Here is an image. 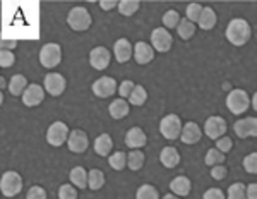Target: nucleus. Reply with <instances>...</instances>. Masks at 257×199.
<instances>
[{
	"label": "nucleus",
	"mask_w": 257,
	"mask_h": 199,
	"mask_svg": "<svg viewBox=\"0 0 257 199\" xmlns=\"http://www.w3.org/2000/svg\"><path fill=\"white\" fill-rule=\"evenodd\" d=\"M91 23H93V19H91V14L89 11L86 9V7H74V9L69 11L67 14V24L70 26V30L74 31H86L89 30Z\"/></svg>",
	"instance_id": "2"
},
{
	"label": "nucleus",
	"mask_w": 257,
	"mask_h": 199,
	"mask_svg": "<svg viewBox=\"0 0 257 199\" xmlns=\"http://www.w3.org/2000/svg\"><path fill=\"white\" fill-rule=\"evenodd\" d=\"M243 168L248 173H257V153H250L243 158Z\"/></svg>",
	"instance_id": "40"
},
{
	"label": "nucleus",
	"mask_w": 257,
	"mask_h": 199,
	"mask_svg": "<svg viewBox=\"0 0 257 199\" xmlns=\"http://www.w3.org/2000/svg\"><path fill=\"white\" fill-rule=\"evenodd\" d=\"M108 163L113 170H123L127 167V155L123 151H117L108 156Z\"/></svg>",
	"instance_id": "36"
},
{
	"label": "nucleus",
	"mask_w": 257,
	"mask_h": 199,
	"mask_svg": "<svg viewBox=\"0 0 257 199\" xmlns=\"http://www.w3.org/2000/svg\"><path fill=\"white\" fill-rule=\"evenodd\" d=\"M110 62H111V55H110L108 48L96 47V48H93L89 52V64H91V67H93V69L103 70V69L108 67Z\"/></svg>",
	"instance_id": "13"
},
{
	"label": "nucleus",
	"mask_w": 257,
	"mask_h": 199,
	"mask_svg": "<svg viewBox=\"0 0 257 199\" xmlns=\"http://www.w3.org/2000/svg\"><path fill=\"white\" fill-rule=\"evenodd\" d=\"M226 199H247V185L240 184V182H235L228 187V194Z\"/></svg>",
	"instance_id": "34"
},
{
	"label": "nucleus",
	"mask_w": 257,
	"mask_h": 199,
	"mask_svg": "<svg viewBox=\"0 0 257 199\" xmlns=\"http://www.w3.org/2000/svg\"><path fill=\"white\" fill-rule=\"evenodd\" d=\"M134 88H136V84L132 82L131 79H125V81H122L120 82V86H118V94L122 96L123 99H128V96L132 94V91H134Z\"/></svg>",
	"instance_id": "41"
},
{
	"label": "nucleus",
	"mask_w": 257,
	"mask_h": 199,
	"mask_svg": "<svg viewBox=\"0 0 257 199\" xmlns=\"http://www.w3.org/2000/svg\"><path fill=\"white\" fill-rule=\"evenodd\" d=\"M148 143V138L144 134V131L141 127H132V129L127 131L125 134V144L131 149H139L143 146H146Z\"/></svg>",
	"instance_id": "20"
},
{
	"label": "nucleus",
	"mask_w": 257,
	"mask_h": 199,
	"mask_svg": "<svg viewBox=\"0 0 257 199\" xmlns=\"http://www.w3.org/2000/svg\"><path fill=\"white\" fill-rule=\"evenodd\" d=\"M180 14L175 11V9H170L165 12L163 16V26L167 28V30H175V28H178V24H180Z\"/></svg>",
	"instance_id": "35"
},
{
	"label": "nucleus",
	"mask_w": 257,
	"mask_h": 199,
	"mask_svg": "<svg viewBox=\"0 0 257 199\" xmlns=\"http://www.w3.org/2000/svg\"><path fill=\"white\" fill-rule=\"evenodd\" d=\"M161 165L167 168H175L178 163H180V153H178L177 148L173 146H167L161 149V155H160Z\"/></svg>",
	"instance_id": "21"
},
{
	"label": "nucleus",
	"mask_w": 257,
	"mask_h": 199,
	"mask_svg": "<svg viewBox=\"0 0 257 199\" xmlns=\"http://www.w3.org/2000/svg\"><path fill=\"white\" fill-rule=\"evenodd\" d=\"M99 7H101L103 11H111L117 7L118 9V2H99Z\"/></svg>",
	"instance_id": "48"
},
{
	"label": "nucleus",
	"mask_w": 257,
	"mask_h": 199,
	"mask_svg": "<svg viewBox=\"0 0 257 199\" xmlns=\"http://www.w3.org/2000/svg\"><path fill=\"white\" fill-rule=\"evenodd\" d=\"M144 153L139 151V149H132L127 155V167L132 170V172H138V170L143 168L144 165Z\"/></svg>",
	"instance_id": "27"
},
{
	"label": "nucleus",
	"mask_w": 257,
	"mask_h": 199,
	"mask_svg": "<svg viewBox=\"0 0 257 199\" xmlns=\"http://www.w3.org/2000/svg\"><path fill=\"white\" fill-rule=\"evenodd\" d=\"M67 146L72 153H84L89 146V138L82 129H74L70 131Z\"/></svg>",
	"instance_id": "14"
},
{
	"label": "nucleus",
	"mask_w": 257,
	"mask_h": 199,
	"mask_svg": "<svg viewBox=\"0 0 257 199\" xmlns=\"http://www.w3.org/2000/svg\"><path fill=\"white\" fill-rule=\"evenodd\" d=\"M247 199H257V184L247 185Z\"/></svg>",
	"instance_id": "47"
},
{
	"label": "nucleus",
	"mask_w": 257,
	"mask_h": 199,
	"mask_svg": "<svg viewBox=\"0 0 257 199\" xmlns=\"http://www.w3.org/2000/svg\"><path fill=\"white\" fill-rule=\"evenodd\" d=\"M202 138V131L196 122H187L182 129L180 141L184 144H196Z\"/></svg>",
	"instance_id": "19"
},
{
	"label": "nucleus",
	"mask_w": 257,
	"mask_h": 199,
	"mask_svg": "<svg viewBox=\"0 0 257 199\" xmlns=\"http://www.w3.org/2000/svg\"><path fill=\"white\" fill-rule=\"evenodd\" d=\"M226 107L233 115H240L245 110H248V107H250V98H248V94L245 93V89L230 91L226 96Z\"/></svg>",
	"instance_id": "4"
},
{
	"label": "nucleus",
	"mask_w": 257,
	"mask_h": 199,
	"mask_svg": "<svg viewBox=\"0 0 257 199\" xmlns=\"http://www.w3.org/2000/svg\"><path fill=\"white\" fill-rule=\"evenodd\" d=\"M216 12H214L211 7H202V14H201V18H199V28H202V30H206V31H209V30H213L214 26H216Z\"/></svg>",
	"instance_id": "26"
},
{
	"label": "nucleus",
	"mask_w": 257,
	"mask_h": 199,
	"mask_svg": "<svg viewBox=\"0 0 257 199\" xmlns=\"http://www.w3.org/2000/svg\"><path fill=\"white\" fill-rule=\"evenodd\" d=\"M182 129H184V124L178 115L175 114H170L167 117L161 119L160 122V132L165 139H177L180 138Z\"/></svg>",
	"instance_id": "5"
},
{
	"label": "nucleus",
	"mask_w": 257,
	"mask_h": 199,
	"mask_svg": "<svg viewBox=\"0 0 257 199\" xmlns=\"http://www.w3.org/2000/svg\"><path fill=\"white\" fill-rule=\"evenodd\" d=\"M204 161H206V165H209L211 168H213V167H218V165H223V163H225V155H223V153L219 151V149L211 148V149H208V153H206Z\"/></svg>",
	"instance_id": "31"
},
{
	"label": "nucleus",
	"mask_w": 257,
	"mask_h": 199,
	"mask_svg": "<svg viewBox=\"0 0 257 199\" xmlns=\"http://www.w3.org/2000/svg\"><path fill=\"white\" fill-rule=\"evenodd\" d=\"M62 60V48L57 43H47L40 50V62L43 67L53 69L60 64Z\"/></svg>",
	"instance_id": "6"
},
{
	"label": "nucleus",
	"mask_w": 257,
	"mask_h": 199,
	"mask_svg": "<svg viewBox=\"0 0 257 199\" xmlns=\"http://www.w3.org/2000/svg\"><path fill=\"white\" fill-rule=\"evenodd\" d=\"M0 47H2V50H9V52H12V50L18 47V41H14V40H4V41H0Z\"/></svg>",
	"instance_id": "46"
},
{
	"label": "nucleus",
	"mask_w": 257,
	"mask_h": 199,
	"mask_svg": "<svg viewBox=\"0 0 257 199\" xmlns=\"http://www.w3.org/2000/svg\"><path fill=\"white\" fill-rule=\"evenodd\" d=\"M113 55L118 64H125L132 57V45L127 38H120L113 45Z\"/></svg>",
	"instance_id": "18"
},
{
	"label": "nucleus",
	"mask_w": 257,
	"mask_h": 199,
	"mask_svg": "<svg viewBox=\"0 0 257 199\" xmlns=\"http://www.w3.org/2000/svg\"><path fill=\"white\" fill-rule=\"evenodd\" d=\"M228 170L225 165H218V167H213L211 168V177H213L214 180H223L226 177Z\"/></svg>",
	"instance_id": "45"
},
{
	"label": "nucleus",
	"mask_w": 257,
	"mask_h": 199,
	"mask_svg": "<svg viewBox=\"0 0 257 199\" xmlns=\"http://www.w3.org/2000/svg\"><path fill=\"white\" fill-rule=\"evenodd\" d=\"M170 190H172V194H175L178 197H185V196H189L190 190H192V182H190L189 177L178 175L170 182Z\"/></svg>",
	"instance_id": "17"
},
{
	"label": "nucleus",
	"mask_w": 257,
	"mask_h": 199,
	"mask_svg": "<svg viewBox=\"0 0 257 199\" xmlns=\"http://www.w3.org/2000/svg\"><path fill=\"white\" fill-rule=\"evenodd\" d=\"M146 99H148V91L144 86H141V84H136V88L134 91H132V94L128 96V105H134V107H141V105H144L146 103Z\"/></svg>",
	"instance_id": "28"
},
{
	"label": "nucleus",
	"mask_w": 257,
	"mask_h": 199,
	"mask_svg": "<svg viewBox=\"0 0 257 199\" xmlns=\"http://www.w3.org/2000/svg\"><path fill=\"white\" fill-rule=\"evenodd\" d=\"M59 199H77V187L72 184H64L59 189Z\"/></svg>",
	"instance_id": "37"
},
{
	"label": "nucleus",
	"mask_w": 257,
	"mask_h": 199,
	"mask_svg": "<svg viewBox=\"0 0 257 199\" xmlns=\"http://www.w3.org/2000/svg\"><path fill=\"white\" fill-rule=\"evenodd\" d=\"M128 102L127 99H123V98H117V99H113V102L110 103V107H108V110H110V115L113 119H117V120H120V119H125L127 115H128Z\"/></svg>",
	"instance_id": "22"
},
{
	"label": "nucleus",
	"mask_w": 257,
	"mask_h": 199,
	"mask_svg": "<svg viewBox=\"0 0 257 199\" xmlns=\"http://www.w3.org/2000/svg\"><path fill=\"white\" fill-rule=\"evenodd\" d=\"M88 177H89V172H86L82 167H74L70 170V184L77 189H86L88 187Z\"/></svg>",
	"instance_id": "23"
},
{
	"label": "nucleus",
	"mask_w": 257,
	"mask_h": 199,
	"mask_svg": "<svg viewBox=\"0 0 257 199\" xmlns=\"http://www.w3.org/2000/svg\"><path fill=\"white\" fill-rule=\"evenodd\" d=\"M136 199H160V192L155 185L151 184H144L141 185L136 192Z\"/></svg>",
	"instance_id": "32"
},
{
	"label": "nucleus",
	"mask_w": 257,
	"mask_h": 199,
	"mask_svg": "<svg viewBox=\"0 0 257 199\" xmlns=\"http://www.w3.org/2000/svg\"><path fill=\"white\" fill-rule=\"evenodd\" d=\"M202 14V7L199 6V4H190V6H187V19L190 21V23L197 24L199 23V18H201Z\"/></svg>",
	"instance_id": "39"
},
{
	"label": "nucleus",
	"mask_w": 257,
	"mask_h": 199,
	"mask_svg": "<svg viewBox=\"0 0 257 199\" xmlns=\"http://www.w3.org/2000/svg\"><path fill=\"white\" fill-rule=\"evenodd\" d=\"M117 91H118L117 81L110 76L98 77V79L93 82V93L96 94L98 98H108L111 94L117 93Z\"/></svg>",
	"instance_id": "11"
},
{
	"label": "nucleus",
	"mask_w": 257,
	"mask_h": 199,
	"mask_svg": "<svg viewBox=\"0 0 257 199\" xmlns=\"http://www.w3.org/2000/svg\"><path fill=\"white\" fill-rule=\"evenodd\" d=\"M139 7H141V4L138 0H122V2H118V12L122 16H125V18L136 14V12L139 11Z\"/></svg>",
	"instance_id": "33"
},
{
	"label": "nucleus",
	"mask_w": 257,
	"mask_h": 199,
	"mask_svg": "<svg viewBox=\"0 0 257 199\" xmlns=\"http://www.w3.org/2000/svg\"><path fill=\"white\" fill-rule=\"evenodd\" d=\"M26 199H47V190L41 185H33L26 192Z\"/></svg>",
	"instance_id": "42"
},
{
	"label": "nucleus",
	"mask_w": 257,
	"mask_h": 199,
	"mask_svg": "<svg viewBox=\"0 0 257 199\" xmlns=\"http://www.w3.org/2000/svg\"><path fill=\"white\" fill-rule=\"evenodd\" d=\"M163 199H180V197L175 196V194H167V196H163Z\"/></svg>",
	"instance_id": "50"
},
{
	"label": "nucleus",
	"mask_w": 257,
	"mask_h": 199,
	"mask_svg": "<svg viewBox=\"0 0 257 199\" xmlns=\"http://www.w3.org/2000/svg\"><path fill=\"white\" fill-rule=\"evenodd\" d=\"M14 64H16L14 52H9V50H0V67L7 69V67H12Z\"/></svg>",
	"instance_id": "38"
},
{
	"label": "nucleus",
	"mask_w": 257,
	"mask_h": 199,
	"mask_svg": "<svg viewBox=\"0 0 257 199\" xmlns=\"http://www.w3.org/2000/svg\"><path fill=\"white\" fill-rule=\"evenodd\" d=\"M65 86H67L65 77L59 72H50L43 79V88L48 94H52V96H60L65 91Z\"/></svg>",
	"instance_id": "10"
},
{
	"label": "nucleus",
	"mask_w": 257,
	"mask_h": 199,
	"mask_svg": "<svg viewBox=\"0 0 257 199\" xmlns=\"http://www.w3.org/2000/svg\"><path fill=\"white\" fill-rule=\"evenodd\" d=\"M226 129H228L226 120L223 117H219V115H213V117H209L204 122V134L208 136L209 139L218 141L219 138L225 136Z\"/></svg>",
	"instance_id": "9"
},
{
	"label": "nucleus",
	"mask_w": 257,
	"mask_h": 199,
	"mask_svg": "<svg viewBox=\"0 0 257 199\" xmlns=\"http://www.w3.org/2000/svg\"><path fill=\"white\" fill-rule=\"evenodd\" d=\"M196 28H197L196 24L190 23V21L185 18V19L180 21V24H178L177 33H178V36H180L182 40H190L194 36V33H196Z\"/></svg>",
	"instance_id": "30"
},
{
	"label": "nucleus",
	"mask_w": 257,
	"mask_h": 199,
	"mask_svg": "<svg viewBox=\"0 0 257 199\" xmlns=\"http://www.w3.org/2000/svg\"><path fill=\"white\" fill-rule=\"evenodd\" d=\"M103 185H105V173L98 168H93L88 177V187L91 190H99Z\"/></svg>",
	"instance_id": "29"
},
{
	"label": "nucleus",
	"mask_w": 257,
	"mask_h": 199,
	"mask_svg": "<svg viewBox=\"0 0 257 199\" xmlns=\"http://www.w3.org/2000/svg\"><path fill=\"white\" fill-rule=\"evenodd\" d=\"M45 99V88L40 84H30L23 94V103L26 107H38Z\"/></svg>",
	"instance_id": "15"
},
{
	"label": "nucleus",
	"mask_w": 257,
	"mask_h": 199,
	"mask_svg": "<svg viewBox=\"0 0 257 199\" xmlns=\"http://www.w3.org/2000/svg\"><path fill=\"white\" fill-rule=\"evenodd\" d=\"M173 45V38L170 35L167 28H156L151 33V47L155 48V52L167 53Z\"/></svg>",
	"instance_id": "8"
},
{
	"label": "nucleus",
	"mask_w": 257,
	"mask_h": 199,
	"mask_svg": "<svg viewBox=\"0 0 257 199\" xmlns=\"http://www.w3.org/2000/svg\"><path fill=\"white\" fill-rule=\"evenodd\" d=\"M113 149V141H111L110 134H99L94 139V151L99 156H108L110 151Z\"/></svg>",
	"instance_id": "24"
},
{
	"label": "nucleus",
	"mask_w": 257,
	"mask_h": 199,
	"mask_svg": "<svg viewBox=\"0 0 257 199\" xmlns=\"http://www.w3.org/2000/svg\"><path fill=\"white\" fill-rule=\"evenodd\" d=\"M250 105L254 107V110L257 112V91H255L254 96H252V99H250Z\"/></svg>",
	"instance_id": "49"
},
{
	"label": "nucleus",
	"mask_w": 257,
	"mask_h": 199,
	"mask_svg": "<svg viewBox=\"0 0 257 199\" xmlns=\"http://www.w3.org/2000/svg\"><path fill=\"white\" fill-rule=\"evenodd\" d=\"M226 40L230 41L231 45L235 47H243L248 40H250L252 30H250V24L247 23L245 19H231L230 24L226 26Z\"/></svg>",
	"instance_id": "1"
},
{
	"label": "nucleus",
	"mask_w": 257,
	"mask_h": 199,
	"mask_svg": "<svg viewBox=\"0 0 257 199\" xmlns=\"http://www.w3.org/2000/svg\"><path fill=\"white\" fill-rule=\"evenodd\" d=\"M0 190L6 197H14L23 190V177L14 170H9L0 179Z\"/></svg>",
	"instance_id": "3"
},
{
	"label": "nucleus",
	"mask_w": 257,
	"mask_h": 199,
	"mask_svg": "<svg viewBox=\"0 0 257 199\" xmlns=\"http://www.w3.org/2000/svg\"><path fill=\"white\" fill-rule=\"evenodd\" d=\"M69 136H70V132H69L67 124L57 120V122H53L52 126L48 127V131H47V143L50 144V146L59 148V146H62V144L65 143V141H69Z\"/></svg>",
	"instance_id": "7"
},
{
	"label": "nucleus",
	"mask_w": 257,
	"mask_h": 199,
	"mask_svg": "<svg viewBox=\"0 0 257 199\" xmlns=\"http://www.w3.org/2000/svg\"><path fill=\"white\" fill-rule=\"evenodd\" d=\"M231 148H233V141H231L230 138H226V136H223V138H219L216 141V149H219L223 155H226Z\"/></svg>",
	"instance_id": "43"
},
{
	"label": "nucleus",
	"mask_w": 257,
	"mask_h": 199,
	"mask_svg": "<svg viewBox=\"0 0 257 199\" xmlns=\"http://www.w3.org/2000/svg\"><path fill=\"white\" fill-rule=\"evenodd\" d=\"M134 59L141 65L148 64V62L155 59V48L149 43H146V41H138L134 45Z\"/></svg>",
	"instance_id": "16"
},
{
	"label": "nucleus",
	"mask_w": 257,
	"mask_h": 199,
	"mask_svg": "<svg viewBox=\"0 0 257 199\" xmlns=\"http://www.w3.org/2000/svg\"><path fill=\"white\" fill-rule=\"evenodd\" d=\"M28 79L23 76V74H16V76L11 77L9 81V93L12 94V96H21V94H24V91L28 89Z\"/></svg>",
	"instance_id": "25"
},
{
	"label": "nucleus",
	"mask_w": 257,
	"mask_h": 199,
	"mask_svg": "<svg viewBox=\"0 0 257 199\" xmlns=\"http://www.w3.org/2000/svg\"><path fill=\"white\" fill-rule=\"evenodd\" d=\"M233 131L238 138H257V119L255 117H245L242 120H237L233 126Z\"/></svg>",
	"instance_id": "12"
},
{
	"label": "nucleus",
	"mask_w": 257,
	"mask_h": 199,
	"mask_svg": "<svg viewBox=\"0 0 257 199\" xmlns=\"http://www.w3.org/2000/svg\"><path fill=\"white\" fill-rule=\"evenodd\" d=\"M202 199H226L225 192H223L221 189L218 187H211L204 192V196H202Z\"/></svg>",
	"instance_id": "44"
}]
</instances>
